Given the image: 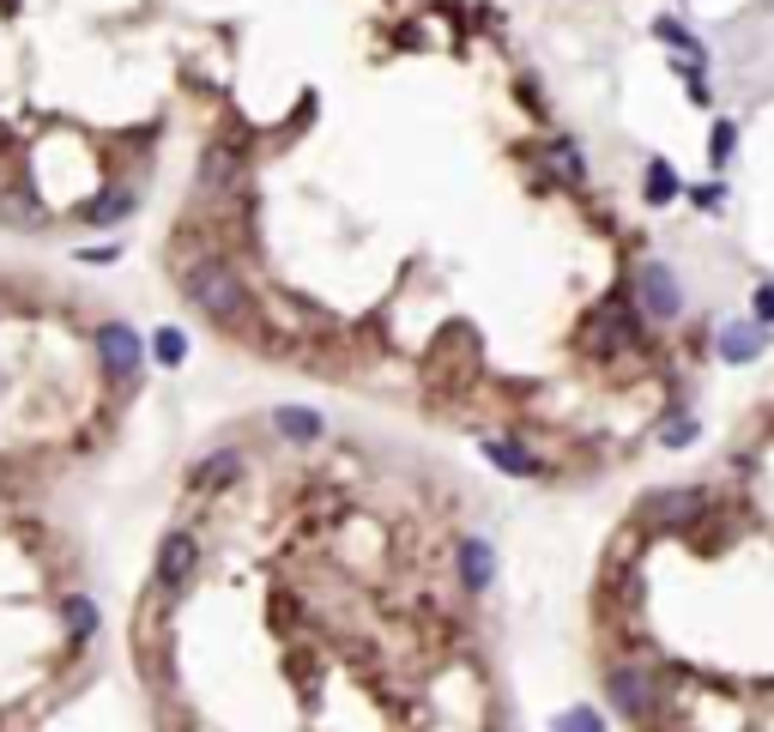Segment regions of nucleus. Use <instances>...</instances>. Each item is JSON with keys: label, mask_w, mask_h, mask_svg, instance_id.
<instances>
[{"label": "nucleus", "mask_w": 774, "mask_h": 732, "mask_svg": "<svg viewBox=\"0 0 774 732\" xmlns=\"http://www.w3.org/2000/svg\"><path fill=\"white\" fill-rule=\"evenodd\" d=\"M756 327H774V285H756Z\"/></svg>", "instance_id": "4be33fe9"}, {"label": "nucleus", "mask_w": 774, "mask_h": 732, "mask_svg": "<svg viewBox=\"0 0 774 732\" xmlns=\"http://www.w3.org/2000/svg\"><path fill=\"white\" fill-rule=\"evenodd\" d=\"M182 291H188L194 310L206 321H218V327H242V321H249V285H242V273L224 266V261H194Z\"/></svg>", "instance_id": "f257e3e1"}, {"label": "nucleus", "mask_w": 774, "mask_h": 732, "mask_svg": "<svg viewBox=\"0 0 774 732\" xmlns=\"http://www.w3.org/2000/svg\"><path fill=\"white\" fill-rule=\"evenodd\" d=\"M702 509H708L702 491H660V496H648L641 521H653V526H695V521H702Z\"/></svg>", "instance_id": "423d86ee"}, {"label": "nucleus", "mask_w": 774, "mask_h": 732, "mask_svg": "<svg viewBox=\"0 0 774 732\" xmlns=\"http://www.w3.org/2000/svg\"><path fill=\"white\" fill-rule=\"evenodd\" d=\"M237 472H242V454L224 448V454H206L200 467H194V484H200V491H218V484H230Z\"/></svg>", "instance_id": "f8f14e48"}, {"label": "nucleus", "mask_w": 774, "mask_h": 732, "mask_svg": "<svg viewBox=\"0 0 774 732\" xmlns=\"http://www.w3.org/2000/svg\"><path fill=\"white\" fill-rule=\"evenodd\" d=\"M720 357L726 364H756L763 357V345H768V327H756V321H739V327H720Z\"/></svg>", "instance_id": "0eeeda50"}, {"label": "nucleus", "mask_w": 774, "mask_h": 732, "mask_svg": "<svg viewBox=\"0 0 774 732\" xmlns=\"http://www.w3.org/2000/svg\"><path fill=\"white\" fill-rule=\"evenodd\" d=\"M97 357H103V376L127 381V376H139V364H146V345H139V333L127 327V321H103L97 327Z\"/></svg>", "instance_id": "7ed1b4c3"}, {"label": "nucleus", "mask_w": 774, "mask_h": 732, "mask_svg": "<svg viewBox=\"0 0 774 732\" xmlns=\"http://www.w3.org/2000/svg\"><path fill=\"white\" fill-rule=\"evenodd\" d=\"M460 575H467L472 594H484V587L496 582V551H490L484 538H467V545H460Z\"/></svg>", "instance_id": "1a4fd4ad"}, {"label": "nucleus", "mask_w": 774, "mask_h": 732, "mask_svg": "<svg viewBox=\"0 0 774 732\" xmlns=\"http://www.w3.org/2000/svg\"><path fill=\"white\" fill-rule=\"evenodd\" d=\"M551 732H605V721L593 709H563L557 721H551Z\"/></svg>", "instance_id": "a211bd4d"}, {"label": "nucleus", "mask_w": 774, "mask_h": 732, "mask_svg": "<svg viewBox=\"0 0 774 732\" xmlns=\"http://www.w3.org/2000/svg\"><path fill=\"white\" fill-rule=\"evenodd\" d=\"M200 569V545H194V533H170L158 545V587H188V575Z\"/></svg>", "instance_id": "39448f33"}, {"label": "nucleus", "mask_w": 774, "mask_h": 732, "mask_svg": "<svg viewBox=\"0 0 774 732\" xmlns=\"http://www.w3.org/2000/svg\"><path fill=\"white\" fill-rule=\"evenodd\" d=\"M660 442H666V448H690V442H695V418H672V423L660 430Z\"/></svg>", "instance_id": "412c9836"}, {"label": "nucleus", "mask_w": 774, "mask_h": 732, "mask_svg": "<svg viewBox=\"0 0 774 732\" xmlns=\"http://www.w3.org/2000/svg\"><path fill=\"white\" fill-rule=\"evenodd\" d=\"M484 460H496L509 479H533V472H538V460L526 454V448H514L509 436H484Z\"/></svg>", "instance_id": "9d476101"}, {"label": "nucleus", "mask_w": 774, "mask_h": 732, "mask_svg": "<svg viewBox=\"0 0 774 732\" xmlns=\"http://www.w3.org/2000/svg\"><path fill=\"white\" fill-rule=\"evenodd\" d=\"M545 164H557L563 182H587V158H580L569 139H545Z\"/></svg>", "instance_id": "ddd939ff"}, {"label": "nucleus", "mask_w": 774, "mask_h": 732, "mask_svg": "<svg viewBox=\"0 0 774 732\" xmlns=\"http://www.w3.org/2000/svg\"><path fill=\"white\" fill-rule=\"evenodd\" d=\"M678 195H683V182L672 176V164L653 158V164H648V200H653V207H672Z\"/></svg>", "instance_id": "4468645a"}, {"label": "nucleus", "mask_w": 774, "mask_h": 732, "mask_svg": "<svg viewBox=\"0 0 774 732\" xmlns=\"http://www.w3.org/2000/svg\"><path fill=\"white\" fill-rule=\"evenodd\" d=\"M151 357H158L164 369H176L188 357V333L182 327H158V333H151Z\"/></svg>", "instance_id": "2eb2a0df"}, {"label": "nucleus", "mask_w": 774, "mask_h": 732, "mask_svg": "<svg viewBox=\"0 0 774 732\" xmlns=\"http://www.w3.org/2000/svg\"><path fill=\"white\" fill-rule=\"evenodd\" d=\"M273 430L285 436V442H321V430H327V423H321L315 406H279V412H273Z\"/></svg>", "instance_id": "6e6552de"}, {"label": "nucleus", "mask_w": 774, "mask_h": 732, "mask_svg": "<svg viewBox=\"0 0 774 732\" xmlns=\"http://www.w3.org/2000/svg\"><path fill=\"white\" fill-rule=\"evenodd\" d=\"M61 611H67V629H73V636H92V629H97V606H92V599H67V606H61Z\"/></svg>", "instance_id": "f3484780"}, {"label": "nucleus", "mask_w": 774, "mask_h": 732, "mask_svg": "<svg viewBox=\"0 0 774 732\" xmlns=\"http://www.w3.org/2000/svg\"><path fill=\"white\" fill-rule=\"evenodd\" d=\"M605 697H611L617 714H629V721H641V726H653L666 714V690H660V678H653V666H641V660L611 666V672H605Z\"/></svg>", "instance_id": "f03ea898"}, {"label": "nucleus", "mask_w": 774, "mask_h": 732, "mask_svg": "<svg viewBox=\"0 0 774 732\" xmlns=\"http://www.w3.org/2000/svg\"><path fill=\"white\" fill-rule=\"evenodd\" d=\"M636 297H641V310H648L653 321H672L683 310V291H678L672 266H660V261H648L636 273Z\"/></svg>", "instance_id": "20e7f679"}, {"label": "nucleus", "mask_w": 774, "mask_h": 732, "mask_svg": "<svg viewBox=\"0 0 774 732\" xmlns=\"http://www.w3.org/2000/svg\"><path fill=\"white\" fill-rule=\"evenodd\" d=\"M732 146H739V127H732V122H720V127H714V139H708V164L720 170V164L732 158Z\"/></svg>", "instance_id": "6ab92c4d"}, {"label": "nucleus", "mask_w": 774, "mask_h": 732, "mask_svg": "<svg viewBox=\"0 0 774 732\" xmlns=\"http://www.w3.org/2000/svg\"><path fill=\"white\" fill-rule=\"evenodd\" d=\"M653 31H660V43H672V49H683V55H690V61H695V36H690V31H683V24H678V19H660V24H653Z\"/></svg>", "instance_id": "aec40b11"}, {"label": "nucleus", "mask_w": 774, "mask_h": 732, "mask_svg": "<svg viewBox=\"0 0 774 732\" xmlns=\"http://www.w3.org/2000/svg\"><path fill=\"white\" fill-rule=\"evenodd\" d=\"M127 207H134V195H127V188H109V195H97L92 207H85V218H92V224H115Z\"/></svg>", "instance_id": "dca6fc26"}, {"label": "nucleus", "mask_w": 774, "mask_h": 732, "mask_svg": "<svg viewBox=\"0 0 774 732\" xmlns=\"http://www.w3.org/2000/svg\"><path fill=\"white\" fill-rule=\"evenodd\" d=\"M200 182L206 188H230V182H242V158L230 146H206V158H200Z\"/></svg>", "instance_id": "9b49d317"}]
</instances>
